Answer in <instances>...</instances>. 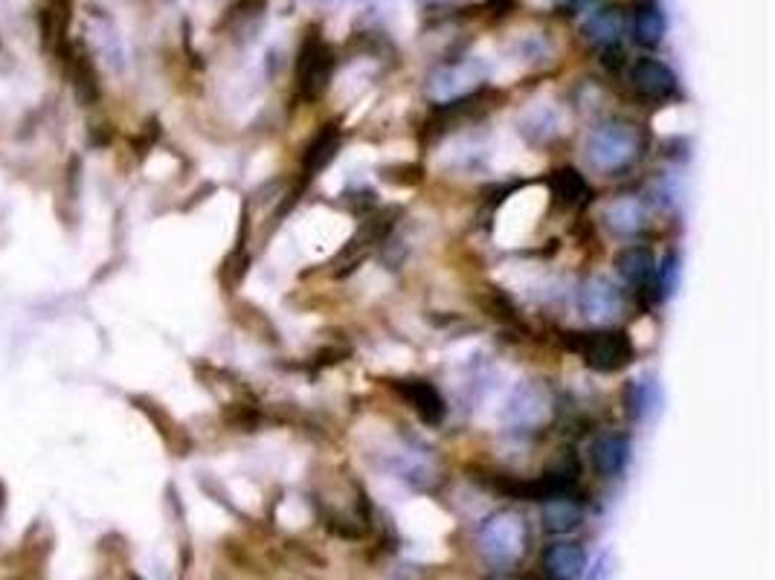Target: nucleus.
<instances>
[{"label":"nucleus","mask_w":775,"mask_h":580,"mask_svg":"<svg viewBox=\"0 0 775 580\" xmlns=\"http://www.w3.org/2000/svg\"><path fill=\"white\" fill-rule=\"evenodd\" d=\"M476 546L485 563L494 569H512L529 549V528L526 519L515 511H497L485 519L476 531Z\"/></svg>","instance_id":"obj_1"},{"label":"nucleus","mask_w":775,"mask_h":580,"mask_svg":"<svg viewBox=\"0 0 775 580\" xmlns=\"http://www.w3.org/2000/svg\"><path fill=\"white\" fill-rule=\"evenodd\" d=\"M329 3H334V0H329Z\"/></svg>","instance_id":"obj_26"},{"label":"nucleus","mask_w":775,"mask_h":580,"mask_svg":"<svg viewBox=\"0 0 775 580\" xmlns=\"http://www.w3.org/2000/svg\"><path fill=\"white\" fill-rule=\"evenodd\" d=\"M628 84L637 96L651 102L671 100L676 87H680L674 70L668 68L665 62H660V59H637L628 68Z\"/></svg>","instance_id":"obj_7"},{"label":"nucleus","mask_w":775,"mask_h":580,"mask_svg":"<svg viewBox=\"0 0 775 580\" xmlns=\"http://www.w3.org/2000/svg\"><path fill=\"white\" fill-rule=\"evenodd\" d=\"M488 7L497 9V12H506V9L512 7V0H488Z\"/></svg>","instance_id":"obj_24"},{"label":"nucleus","mask_w":775,"mask_h":580,"mask_svg":"<svg viewBox=\"0 0 775 580\" xmlns=\"http://www.w3.org/2000/svg\"><path fill=\"white\" fill-rule=\"evenodd\" d=\"M581 519L583 505L578 503L576 494L544 503V528L546 531H552V535H567V531L581 526Z\"/></svg>","instance_id":"obj_16"},{"label":"nucleus","mask_w":775,"mask_h":580,"mask_svg":"<svg viewBox=\"0 0 775 580\" xmlns=\"http://www.w3.org/2000/svg\"><path fill=\"white\" fill-rule=\"evenodd\" d=\"M340 148V134L334 125H326V131H320L314 137V143L308 145V154H306V175L314 177L320 168L329 166L331 160H334V154H338Z\"/></svg>","instance_id":"obj_20"},{"label":"nucleus","mask_w":775,"mask_h":580,"mask_svg":"<svg viewBox=\"0 0 775 580\" xmlns=\"http://www.w3.org/2000/svg\"><path fill=\"white\" fill-rule=\"evenodd\" d=\"M399 392H401V397H404V401L413 406L415 413L422 415V421H427V424H442V418H445V413H447V406H445V397L438 395V390L433 386V383L401 381Z\"/></svg>","instance_id":"obj_14"},{"label":"nucleus","mask_w":775,"mask_h":580,"mask_svg":"<svg viewBox=\"0 0 775 580\" xmlns=\"http://www.w3.org/2000/svg\"><path fill=\"white\" fill-rule=\"evenodd\" d=\"M390 465L401 479H407L410 485H418V488H431L433 481L438 479V467L431 458V453L418 450V447H407V444L392 450Z\"/></svg>","instance_id":"obj_12"},{"label":"nucleus","mask_w":775,"mask_h":580,"mask_svg":"<svg viewBox=\"0 0 775 580\" xmlns=\"http://www.w3.org/2000/svg\"><path fill=\"white\" fill-rule=\"evenodd\" d=\"M334 50L323 41L320 30H308L306 41L297 55V84L306 100H317L329 87L331 73H334Z\"/></svg>","instance_id":"obj_4"},{"label":"nucleus","mask_w":775,"mask_h":580,"mask_svg":"<svg viewBox=\"0 0 775 580\" xmlns=\"http://www.w3.org/2000/svg\"><path fill=\"white\" fill-rule=\"evenodd\" d=\"M630 456H633V447H630V438L624 433L599 435L590 447L592 467H596L604 479H619V476L628 470Z\"/></svg>","instance_id":"obj_10"},{"label":"nucleus","mask_w":775,"mask_h":580,"mask_svg":"<svg viewBox=\"0 0 775 580\" xmlns=\"http://www.w3.org/2000/svg\"><path fill=\"white\" fill-rule=\"evenodd\" d=\"M596 3H599V0H564V7H567L569 12H590Z\"/></svg>","instance_id":"obj_23"},{"label":"nucleus","mask_w":775,"mask_h":580,"mask_svg":"<svg viewBox=\"0 0 775 580\" xmlns=\"http://www.w3.org/2000/svg\"><path fill=\"white\" fill-rule=\"evenodd\" d=\"M567 343L596 372H619L633 358V345L624 331H583V334H569Z\"/></svg>","instance_id":"obj_3"},{"label":"nucleus","mask_w":775,"mask_h":580,"mask_svg":"<svg viewBox=\"0 0 775 580\" xmlns=\"http://www.w3.org/2000/svg\"><path fill=\"white\" fill-rule=\"evenodd\" d=\"M624 406H628V415L637 421H645L648 415L657 413L660 406V386L653 377H637V381L628 383L624 390Z\"/></svg>","instance_id":"obj_18"},{"label":"nucleus","mask_w":775,"mask_h":580,"mask_svg":"<svg viewBox=\"0 0 775 580\" xmlns=\"http://www.w3.org/2000/svg\"><path fill=\"white\" fill-rule=\"evenodd\" d=\"M622 290L607 279H590L578 290V311L590 322L613 320L616 313H622Z\"/></svg>","instance_id":"obj_9"},{"label":"nucleus","mask_w":775,"mask_h":580,"mask_svg":"<svg viewBox=\"0 0 775 580\" xmlns=\"http://www.w3.org/2000/svg\"><path fill=\"white\" fill-rule=\"evenodd\" d=\"M604 221L616 236H637L645 229V207L637 198H619L607 207Z\"/></svg>","instance_id":"obj_17"},{"label":"nucleus","mask_w":775,"mask_h":580,"mask_svg":"<svg viewBox=\"0 0 775 580\" xmlns=\"http://www.w3.org/2000/svg\"><path fill=\"white\" fill-rule=\"evenodd\" d=\"M624 32H628V12L622 7H613V3L592 7L581 23L583 39L590 41L592 46H601V50L619 46Z\"/></svg>","instance_id":"obj_8"},{"label":"nucleus","mask_w":775,"mask_h":580,"mask_svg":"<svg viewBox=\"0 0 775 580\" xmlns=\"http://www.w3.org/2000/svg\"><path fill=\"white\" fill-rule=\"evenodd\" d=\"M483 79L485 68L479 62H474V59H471V62H453L433 73L427 91H431V96L436 102H456L471 96V93L479 87Z\"/></svg>","instance_id":"obj_6"},{"label":"nucleus","mask_w":775,"mask_h":580,"mask_svg":"<svg viewBox=\"0 0 775 580\" xmlns=\"http://www.w3.org/2000/svg\"><path fill=\"white\" fill-rule=\"evenodd\" d=\"M540 566L549 580H578L587 569V551L578 542H552L540 555Z\"/></svg>","instance_id":"obj_11"},{"label":"nucleus","mask_w":775,"mask_h":580,"mask_svg":"<svg viewBox=\"0 0 775 580\" xmlns=\"http://www.w3.org/2000/svg\"><path fill=\"white\" fill-rule=\"evenodd\" d=\"M552 415V395L546 386L529 381L520 383L512 395H508L506 406H503V418L506 424L517 429H538Z\"/></svg>","instance_id":"obj_5"},{"label":"nucleus","mask_w":775,"mask_h":580,"mask_svg":"<svg viewBox=\"0 0 775 580\" xmlns=\"http://www.w3.org/2000/svg\"><path fill=\"white\" fill-rule=\"evenodd\" d=\"M607 578H610V558H607V555H601V558L592 563L590 580H607Z\"/></svg>","instance_id":"obj_22"},{"label":"nucleus","mask_w":775,"mask_h":580,"mask_svg":"<svg viewBox=\"0 0 775 580\" xmlns=\"http://www.w3.org/2000/svg\"><path fill=\"white\" fill-rule=\"evenodd\" d=\"M494 580H512V578H494Z\"/></svg>","instance_id":"obj_25"},{"label":"nucleus","mask_w":775,"mask_h":580,"mask_svg":"<svg viewBox=\"0 0 775 580\" xmlns=\"http://www.w3.org/2000/svg\"><path fill=\"white\" fill-rule=\"evenodd\" d=\"M433 3H438V0H433Z\"/></svg>","instance_id":"obj_27"},{"label":"nucleus","mask_w":775,"mask_h":580,"mask_svg":"<svg viewBox=\"0 0 775 580\" xmlns=\"http://www.w3.org/2000/svg\"><path fill=\"white\" fill-rule=\"evenodd\" d=\"M676 276H680V259H676V252H668L665 261H660V265H657V279H653V288H660L662 297H668V293L674 290Z\"/></svg>","instance_id":"obj_21"},{"label":"nucleus","mask_w":775,"mask_h":580,"mask_svg":"<svg viewBox=\"0 0 775 580\" xmlns=\"http://www.w3.org/2000/svg\"><path fill=\"white\" fill-rule=\"evenodd\" d=\"M552 195L564 207H583L590 198V184L576 168H558L552 175Z\"/></svg>","instance_id":"obj_19"},{"label":"nucleus","mask_w":775,"mask_h":580,"mask_svg":"<svg viewBox=\"0 0 775 580\" xmlns=\"http://www.w3.org/2000/svg\"><path fill=\"white\" fill-rule=\"evenodd\" d=\"M639 152H642V137L637 125L622 123V120L601 123L587 137V163L601 175H619L630 168L637 163Z\"/></svg>","instance_id":"obj_2"},{"label":"nucleus","mask_w":775,"mask_h":580,"mask_svg":"<svg viewBox=\"0 0 775 580\" xmlns=\"http://www.w3.org/2000/svg\"><path fill=\"white\" fill-rule=\"evenodd\" d=\"M665 32L668 21L660 3H657V0H642V3L633 9V18H630V35H633V41H637L639 46H645V50H653V46L662 44Z\"/></svg>","instance_id":"obj_13"},{"label":"nucleus","mask_w":775,"mask_h":580,"mask_svg":"<svg viewBox=\"0 0 775 580\" xmlns=\"http://www.w3.org/2000/svg\"><path fill=\"white\" fill-rule=\"evenodd\" d=\"M616 270L622 276L630 288H653V279H657V259L653 252L645 247H628L624 252H619L616 259Z\"/></svg>","instance_id":"obj_15"}]
</instances>
